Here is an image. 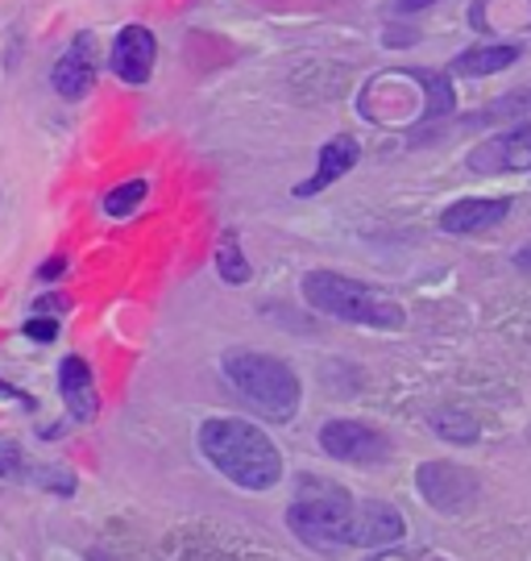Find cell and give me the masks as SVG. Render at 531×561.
<instances>
[{
	"label": "cell",
	"instance_id": "1",
	"mask_svg": "<svg viewBox=\"0 0 531 561\" xmlns=\"http://www.w3.org/2000/svg\"><path fill=\"white\" fill-rule=\"evenodd\" d=\"M287 528L303 545L320 549V553H340V549H386V545H399L403 533H407V520H403V512L394 503H357L345 486L303 474L296 503L287 507Z\"/></svg>",
	"mask_w": 531,
	"mask_h": 561
},
{
	"label": "cell",
	"instance_id": "2",
	"mask_svg": "<svg viewBox=\"0 0 531 561\" xmlns=\"http://www.w3.org/2000/svg\"><path fill=\"white\" fill-rule=\"evenodd\" d=\"M196 442L204 461L241 491H270L282 479V454L257 424L236 416H208L199 424Z\"/></svg>",
	"mask_w": 531,
	"mask_h": 561
},
{
	"label": "cell",
	"instance_id": "3",
	"mask_svg": "<svg viewBox=\"0 0 531 561\" xmlns=\"http://www.w3.org/2000/svg\"><path fill=\"white\" fill-rule=\"evenodd\" d=\"M220 370L257 416H266L270 424H287L299 416L303 387H299V375L282 358L262 354V350H229L220 358Z\"/></svg>",
	"mask_w": 531,
	"mask_h": 561
},
{
	"label": "cell",
	"instance_id": "4",
	"mask_svg": "<svg viewBox=\"0 0 531 561\" xmlns=\"http://www.w3.org/2000/svg\"><path fill=\"white\" fill-rule=\"evenodd\" d=\"M303 300L312 304L315 312L333 317L345 324H366L378 333H399L407 324L403 304L391 300L386 291H378L370 283L336 275V271H308L303 275Z\"/></svg>",
	"mask_w": 531,
	"mask_h": 561
},
{
	"label": "cell",
	"instance_id": "5",
	"mask_svg": "<svg viewBox=\"0 0 531 561\" xmlns=\"http://www.w3.org/2000/svg\"><path fill=\"white\" fill-rule=\"evenodd\" d=\"M415 486H419L424 503L436 507V512H445V516L470 512L473 503H477V495H482L477 479H473L465 466H453V461H424L415 470Z\"/></svg>",
	"mask_w": 531,
	"mask_h": 561
},
{
	"label": "cell",
	"instance_id": "6",
	"mask_svg": "<svg viewBox=\"0 0 531 561\" xmlns=\"http://www.w3.org/2000/svg\"><path fill=\"white\" fill-rule=\"evenodd\" d=\"M465 167L473 175H519V171H531V121H519L511 129L477 141L465 154Z\"/></svg>",
	"mask_w": 531,
	"mask_h": 561
},
{
	"label": "cell",
	"instance_id": "7",
	"mask_svg": "<svg viewBox=\"0 0 531 561\" xmlns=\"http://www.w3.org/2000/svg\"><path fill=\"white\" fill-rule=\"evenodd\" d=\"M320 449L345 466H378L391 454V442L361 421H328L320 428Z\"/></svg>",
	"mask_w": 531,
	"mask_h": 561
},
{
	"label": "cell",
	"instance_id": "8",
	"mask_svg": "<svg viewBox=\"0 0 531 561\" xmlns=\"http://www.w3.org/2000/svg\"><path fill=\"white\" fill-rule=\"evenodd\" d=\"M511 217V196H465L440 213V229L453 238H482Z\"/></svg>",
	"mask_w": 531,
	"mask_h": 561
},
{
	"label": "cell",
	"instance_id": "9",
	"mask_svg": "<svg viewBox=\"0 0 531 561\" xmlns=\"http://www.w3.org/2000/svg\"><path fill=\"white\" fill-rule=\"evenodd\" d=\"M154 59H158V42L154 34L146 30V25H125L113 42V55H108V67H113V76L120 83H150L154 76Z\"/></svg>",
	"mask_w": 531,
	"mask_h": 561
},
{
	"label": "cell",
	"instance_id": "10",
	"mask_svg": "<svg viewBox=\"0 0 531 561\" xmlns=\"http://www.w3.org/2000/svg\"><path fill=\"white\" fill-rule=\"evenodd\" d=\"M96 38L92 34H76V42L62 50V59L55 62V71H50V83H55V92H59L62 101H83L88 92H92V83H96Z\"/></svg>",
	"mask_w": 531,
	"mask_h": 561
},
{
	"label": "cell",
	"instance_id": "11",
	"mask_svg": "<svg viewBox=\"0 0 531 561\" xmlns=\"http://www.w3.org/2000/svg\"><path fill=\"white\" fill-rule=\"evenodd\" d=\"M357 162H361V146H357V138H349V134H333V138L320 146V154H315L312 180L296 183V187H291V196H296V201L320 196L324 187H333L336 180H345Z\"/></svg>",
	"mask_w": 531,
	"mask_h": 561
},
{
	"label": "cell",
	"instance_id": "12",
	"mask_svg": "<svg viewBox=\"0 0 531 561\" xmlns=\"http://www.w3.org/2000/svg\"><path fill=\"white\" fill-rule=\"evenodd\" d=\"M59 396L67 403V412H71V421L79 424L96 421V408H100L96 379H92V366L83 358H76V354L59 362Z\"/></svg>",
	"mask_w": 531,
	"mask_h": 561
},
{
	"label": "cell",
	"instance_id": "13",
	"mask_svg": "<svg viewBox=\"0 0 531 561\" xmlns=\"http://www.w3.org/2000/svg\"><path fill=\"white\" fill-rule=\"evenodd\" d=\"M519 46L515 42H482V46H470L461 50L453 62H449V76H465V80H486V76H498L519 62Z\"/></svg>",
	"mask_w": 531,
	"mask_h": 561
},
{
	"label": "cell",
	"instance_id": "14",
	"mask_svg": "<svg viewBox=\"0 0 531 561\" xmlns=\"http://www.w3.org/2000/svg\"><path fill=\"white\" fill-rule=\"evenodd\" d=\"M407 76H412L419 88H424V113H419V125H428V121L445 117V113H453L457 104V92H453V80H449V71H419V67H403Z\"/></svg>",
	"mask_w": 531,
	"mask_h": 561
},
{
	"label": "cell",
	"instance_id": "15",
	"mask_svg": "<svg viewBox=\"0 0 531 561\" xmlns=\"http://www.w3.org/2000/svg\"><path fill=\"white\" fill-rule=\"evenodd\" d=\"M428 424H432L436 437L449 445H473L477 437H482L477 421H473L470 412H461V408H440V412L428 416Z\"/></svg>",
	"mask_w": 531,
	"mask_h": 561
},
{
	"label": "cell",
	"instance_id": "16",
	"mask_svg": "<svg viewBox=\"0 0 531 561\" xmlns=\"http://www.w3.org/2000/svg\"><path fill=\"white\" fill-rule=\"evenodd\" d=\"M217 275L229 287H245L250 283V259H245V250H241V238H236L233 229L229 233H220V241H217Z\"/></svg>",
	"mask_w": 531,
	"mask_h": 561
},
{
	"label": "cell",
	"instance_id": "17",
	"mask_svg": "<svg viewBox=\"0 0 531 561\" xmlns=\"http://www.w3.org/2000/svg\"><path fill=\"white\" fill-rule=\"evenodd\" d=\"M146 192H150V187H146V180L120 183V187H113V192L104 196V213H108V217H129V213L146 201Z\"/></svg>",
	"mask_w": 531,
	"mask_h": 561
},
{
	"label": "cell",
	"instance_id": "18",
	"mask_svg": "<svg viewBox=\"0 0 531 561\" xmlns=\"http://www.w3.org/2000/svg\"><path fill=\"white\" fill-rule=\"evenodd\" d=\"M486 117L494 121H531V88H515V92H507V96H498V101L486 108Z\"/></svg>",
	"mask_w": 531,
	"mask_h": 561
},
{
	"label": "cell",
	"instance_id": "19",
	"mask_svg": "<svg viewBox=\"0 0 531 561\" xmlns=\"http://www.w3.org/2000/svg\"><path fill=\"white\" fill-rule=\"evenodd\" d=\"M0 479H4V482L25 479V470H21V449L13 442L0 445Z\"/></svg>",
	"mask_w": 531,
	"mask_h": 561
},
{
	"label": "cell",
	"instance_id": "20",
	"mask_svg": "<svg viewBox=\"0 0 531 561\" xmlns=\"http://www.w3.org/2000/svg\"><path fill=\"white\" fill-rule=\"evenodd\" d=\"M21 333H25L30 341H42V345H46V341L59 337V324H55V321H42V317H34V321H25V329H21Z\"/></svg>",
	"mask_w": 531,
	"mask_h": 561
},
{
	"label": "cell",
	"instance_id": "21",
	"mask_svg": "<svg viewBox=\"0 0 531 561\" xmlns=\"http://www.w3.org/2000/svg\"><path fill=\"white\" fill-rule=\"evenodd\" d=\"M436 0H394L391 13H399V18H407V13H419V9H432Z\"/></svg>",
	"mask_w": 531,
	"mask_h": 561
},
{
	"label": "cell",
	"instance_id": "22",
	"mask_svg": "<svg viewBox=\"0 0 531 561\" xmlns=\"http://www.w3.org/2000/svg\"><path fill=\"white\" fill-rule=\"evenodd\" d=\"M370 561H445L436 553H374Z\"/></svg>",
	"mask_w": 531,
	"mask_h": 561
},
{
	"label": "cell",
	"instance_id": "23",
	"mask_svg": "<svg viewBox=\"0 0 531 561\" xmlns=\"http://www.w3.org/2000/svg\"><path fill=\"white\" fill-rule=\"evenodd\" d=\"M62 266H67V262H62V259H50V262H46V266H42V271H38V275H42V279H59V275H62Z\"/></svg>",
	"mask_w": 531,
	"mask_h": 561
},
{
	"label": "cell",
	"instance_id": "24",
	"mask_svg": "<svg viewBox=\"0 0 531 561\" xmlns=\"http://www.w3.org/2000/svg\"><path fill=\"white\" fill-rule=\"evenodd\" d=\"M88 561H113V558H108V553H100V549H92V553H88Z\"/></svg>",
	"mask_w": 531,
	"mask_h": 561
},
{
	"label": "cell",
	"instance_id": "25",
	"mask_svg": "<svg viewBox=\"0 0 531 561\" xmlns=\"http://www.w3.org/2000/svg\"><path fill=\"white\" fill-rule=\"evenodd\" d=\"M0 396H9V400H13V396H18V391H13V387H4V382H0ZM18 400H25V396H18Z\"/></svg>",
	"mask_w": 531,
	"mask_h": 561
},
{
	"label": "cell",
	"instance_id": "26",
	"mask_svg": "<svg viewBox=\"0 0 531 561\" xmlns=\"http://www.w3.org/2000/svg\"><path fill=\"white\" fill-rule=\"evenodd\" d=\"M519 262H531V250H519Z\"/></svg>",
	"mask_w": 531,
	"mask_h": 561
}]
</instances>
